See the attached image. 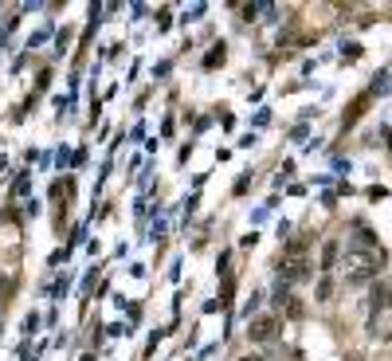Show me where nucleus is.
I'll return each instance as SVG.
<instances>
[{"label": "nucleus", "mask_w": 392, "mask_h": 361, "mask_svg": "<svg viewBox=\"0 0 392 361\" xmlns=\"http://www.w3.org/2000/svg\"><path fill=\"white\" fill-rule=\"evenodd\" d=\"M342 279L345 283H369V279H377V271H381V251L377 248H365V243H353V248H345V255H342Z\"/></svg>", "instance_id": "1"}, {"label": "nucleus", "mask_w": 392, "mask_h": 361, "mask_svg": "<svg viewBox=\"0 0 392 361\" xmlns=\"http://www.w3.org/2000/svg\"><path fill=\"white\" fill-rule=\"evenodd\" d=\"M279 330H283L279 314H255V318L247 322V338H251V341H274V338H279Z\"/></svg>", "instance_id": "2"}, {"label": "nucleus", "mask_w": 392, "mask_h": 361, "mask_svg": "<svg viewBox=\"0 0 392 361\" xmlns=\"http://www.w3.org/2000/svg\"><path fill=\"white\" fill-rule=\"evenodd\" d=\"M279 279H283V287L310 279V263H306V255H283V260H279Z\"/></svg>", "instance_id": "3"}, {"label": "nucleus", "mask_w": 392, "mask_h": 361, "mask_svg": "<svg viewBox=\"0 0 392 361\" xmlns=\"http://www.w3.org/2000/svg\"><path fill=\"white\" fill-rule=\"evenodd\" d=\"M274 306L283 314H290V318H302V299H298L290 287H283V283H279V291H274Z\"/></svg>", "instance_id": "4"}, {"label": "nucleus", "mask_w": 392, "mask_h": 361, "mask_svg": "<svg viewBox=\"0 0 392 361\" xmlns=\"http://www.w3.org/2000/svg\"><path fill=\"white\" fill-rule=\"evenodd\" d=\"M388 306H392V283L384 279L377 287V295H372V311H388Z\"/></svg>", "instance_id": "5"}, {"label": "nucleus", "mask_w": 392, "mask_h": 361, "mask_svg": "<svg viewBox=\"0 0 392 361\" xmlns=\"http://www.w3.org/2000/svg\"><path fill=\"white\" fill-rule=\"evenodd\" d=\"M333 260H337V243H326V251H322V271H330L333 267Z\"/></svg>", "instance_id": "6"}, {"label": "nucleus", "mask_w": 392, "mask_h": 361, "mask_svg": "<svg viewBox=\"0 0 392 361\" xmlns=\"http://www.w3.org/2000/svg\"><path fill=\"white\" fill-rule=\"evenodd\" d=\"M216 63H224V43H216L212 48V55L204 59V67H216Z\"/></svg>", "instance_id": "7"}, {"label": "nucleus", "mask_w": 392, "mask_h": 361, "mask_svg": "<svg viewBox=\"0 0 392 361\" xmlns=\"http://www.w3.org/2000/svg\"><path fill=\"white\" fill-rule=\"evenodd\" d=\"M239 361H263V358H259V353H244Z\"/></svg>", "instance_id": "8"}]
</instances>
